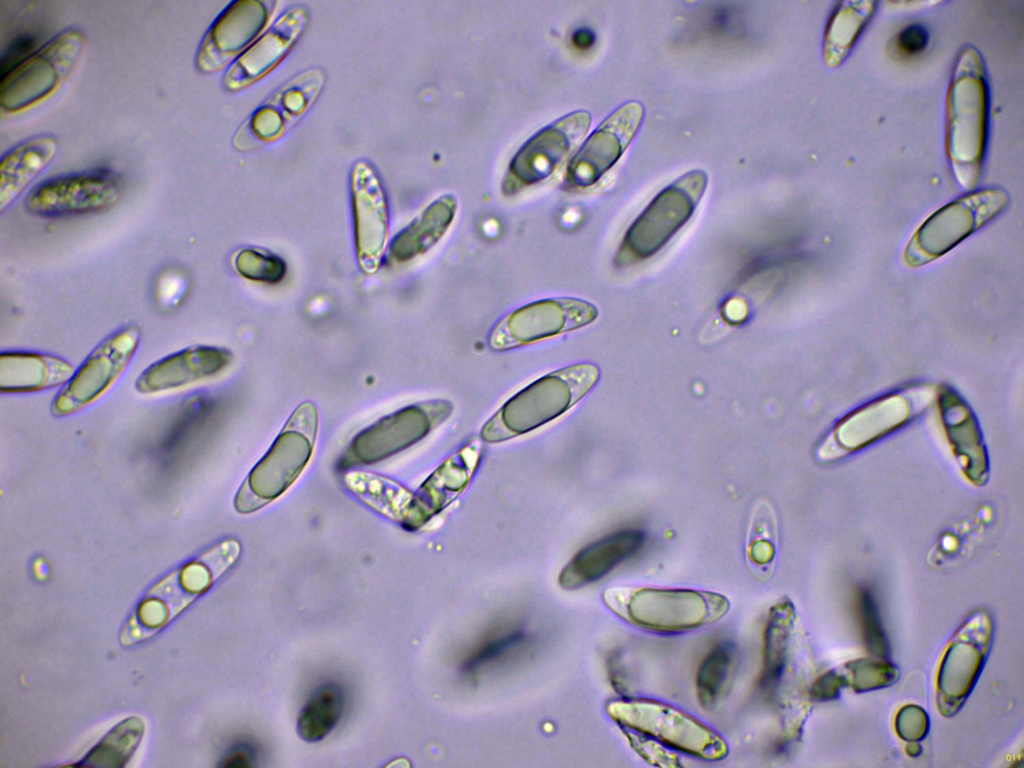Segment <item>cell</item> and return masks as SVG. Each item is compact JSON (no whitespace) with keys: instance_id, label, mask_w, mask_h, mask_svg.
Segmentation results:
<instances>
[{"instance_id":"1","label":"cell","mask_w":1024,"mask_h":768,"mask_svg":"<svg viewBox=\"0 0 1024 768\" xmlns=\"http://www.w3.org/2000/svg\"><path fill=\"white\" fill-rule=\"evenodd\" d=\"M240 554L237 540H223L157 582L126 624L121 642L133 645L158 633L206 593L237 562Z\"/></svg>"},{"instance_id":"2","label":"cell","mask_w":1024,"mask_h":768,"mask_svg":"<svg viewBox=\"0 0 1024 768\" xmlns=\"http://www.w3.org/2000/svg\"><path fill=\"white\" fill-rule=\"evenodd\" d=\"M599 374L597 366L581 363L539 377L510 397L484 424L482 440L506 441L553 421L590 392Z\"/></svg>"},{"instance_id":"3","label":"cell","mask_w":1024,"mask_h":768,"mask_svg":"<svg viewBox=\"0 0 1024 768\" xmlns=\"http://www.w3.org/2000/svg\"><path fill=\"white\" fill-rule=\"evenodd\" d=\"M318 426L314 403L306 401L295 408L269 450L239 487L234 498L238 513L256 512L290 489L313 456Z\"/></svg>"},{"instance_id":"4","label":"cell","mask_w":1024,"mask_h":768,"mask_svg":"<svg viewBox=\"0 0 1024 768\" xmlns=\"http://www.w3.org/2000/svg\"><path fill=\"white\" fill-rule=\"evenodd\" d=\"M605 604L625 621L658 633H683L717 622L730 608L722 594L694 589L613 587Z\"/></svg>"},{"instance_id":"5","label":"cell","mask_w":1024,"mask_h":768,"mask_svg":"<svg viewBox=\"0 0 1024 768\" xmlns=\"http://www.w3.org/2000/svg\"><path fill=\"white\" fill-rule=\"evenodd\" d=\"M987 94L977 53L965 50L958 59L948 96L947 153L959 183L974 186L986 136Z\"/></svg>"},{"instance_id":"6","label":"cell","mask_w":1024,"mask_h":768,"mask_svg":"<svg viewBox=\"0 0 1024 768\" xmlns=\"http://www.w3.org/2000/svg\"><path fill=\"white\" fill-rule=\"evenodd\" d=\"M85 46L81 30L66 29L1 75V110L17 114L47 100L72 75Z\"/></svg>"},{"instance_id":"7","label":"cell","mask_w":1024,"mask_h":768,"mask_svg":"<svg viewBox=\"0 0 1024 768\" xmlns=\"http://www.w3.org/2000/svg\"><path fill=\"white\" fill-rule=\"evenodd\" d=\"M606 712L626 730L644 734L697 758L716 761L728 754V746L717 732L670 704L648 698L626 697L609 701Z\"/></svg>"},{"instance_id":"8","label":"cell","mask_w":1024,"mask_h":768,"mask_svg":"<svg viewBox=\"0 0 1024 768\" xmlns=\"http://www.w3.org/2000/svg\"><path fill=\"white\" fill-rule=\"evenodd\" d=\"M708 182L692 170L660 191L627 230L619 258L645 259L661 249L693 215Z\"/></svg>"},{"instance_id":"9","label":"cell","mask_w":1024,"mask_h":768,"mask_svg":"<svg viewBox=\"0 0 1024 768\" xmlns=\"http://www.w3.org/2000/svg\"><path fill=\"white\" fill-rule=\"evenodd\" d=\"M142 340L136 325L121 327L103 339L54 397L56 417L76 414L102 398L132 363Z\"/></svg>"},{"instance_id":"10","label":"cell","mask_w":1024,"mask_h":768,"mask_svg":"<svg viewBox=\"0 0 1024 768\" xmlns=\"http://www.w3.org/2000/svg\"><path fill=\"white\" fill-rule=\"evenodd\" d=\"M325 83V71L319 67L296 74L247 117L233 136V147L239 152H253L280 140L314 106Z\"/></svg>"},{"instance_id":"11","label":"cell","mask_w":1024,"mask_h":768,"mask_svg":"<svg viewBox=\"0 0 1024 768\" xmlns=\"http://www.w3.org/2000/svg\"><path fill=\"white\" fill-rule=\"evenodd\" d=\"M1000 190H984L955 200L932 214L911 239L905 258L909 265H922L953 249L975 230L996 216L1006 205Z\"/></svg>"},{"instance_id":"12","label":"cell","mask_w":1024,"mask_h":768,"mask_svg":"<svg viewBox=\"0 0 1024 768\" xmlns=\"http://www.w3.org/2000/svg\"><path fill=\"white\" fill-rule=\"evenodd\" d=\"M452 410V404L446 400L403 407L359 432L341 462L348 466L365 465L393 456L426 437Z\"/></svg>"},{"instance_id":"13","label":"cell","mask_w":1024,"mask_h":768,"mask_svg":"<svg viewBox=\"0 0 1024 768\" xmlns=\"http://www.w3.org/2000/svg\"><path fill=\"white\" fill-rule=\"evenodd\" d=\"M121 179L106 169L49 178L26 196L24 206L41 218H65L104 212L122 197Z\"/></svg>"},{"instance_id":"14","label":"cell","mask_w":1024,"mask_h":768,"mask_svg":"<svg viewBox=\"0 0 1024 768\" xmlns=\"http://www.w3.org/2000/svg\"><path fill=\"white\" fill-rule=\"evenodd\" d=\"M597 307L574 297H553L525 304L501 320L489 337L493 350L532 344L585 327L598 317Z\"/></svg>"},{"instance_id":"15","label":"cell","mask_w":1024,"mask_h":768,"mask_svg":"<svg viewBox=\"0 0 1024 768\" xmlns=\"http://www.w3.org/2000/svg\"><path fill=\"white\" fill-rule=\"evenodd\" d=\"M587 111L571 112L542 128L517 151L503 182V193L514 194L549 178L586 135Z\"/></svg>"},{"instance_id":"16","label":"cell","mask_w":1024,"mask_h":768,"mask_svg":"<svg viewBox=\"0 0 1024 768\" xmlns=\"http://www.w3.org/2000/svg\"><path fill=\"white\" fill-rule=\"evenodd\" d=\"M273 2L237 0L213 21L199 45L195 65L203 74L228 69L265 31Z\"/></svg>"},{"instance_id":"17","label":"cell","mask_w":1024,"mask_h":768,"mask_svg":"<svg viewBox=\"0 0 1024 768\" xmlns=\"http://www.w3.org/2000/svg\"><path fill=\"white\" fill-rule=\"evenodd\" d=\"M350 193L356 256L364 273H376L389 239V206L382 181L366 160L350 172Z\"/></svg>"},{"instance_id":"18","label":"cell","mask_w":1024,"mask_h":768,"mask_svg":"<svg viewBox=\"0 0 1024 768\" xmlns=\"http://www.w3.org/2000/svg\"><path fill=\"white\" fill-rule=\"evenodd\" d=\"M310 21L306 7L292 5L226 70L223 87L229 92L249 88L270 74L298 44Z\"/></svg>"},{"instance_id":"19","label":"cell","mask_w":1024,"mask_h":768,"mask_svg":"<svg viewBox=\"0 0 1024 768\" xmlns=\"http://www.w3.org/2000/svg\"><path fill=\"white\" fill-rule=\"evenodd\" d=\"M642 118L643 107L637 102L625 103L610 114L571 159L567 184L580 189L596 184L627 149Z\"/></svg>"},{"instance_id":"20","label":"cell","mask_w":1024,"mask_h":768,"mask_svg":"<svg viewBox=\"0 0 1024 768\" xmlns=\"http://www.w3.org/2000/svg\"><path fill=\"white\" fill-rule=\"evenodd\" d=\"M232 361L226 348L189 346L149 365L136 379L135 390L143 395L179 391L221 375Z\"/></svg>"},{"instance_id":"21","label":"cell","mask_w":1024,"mask_h":768,"mask_svg":"<svg viewBox=\"0 0 1024 768\" xmlns=\"http://www.w3.org/2000/svg\"><path fill=\"white\" fill-rule=\"evenodd\" d=\"M75 370L71 362L56 355L3 351L0 354V391L4 394H26L63 387Z\"/></svg>"},{"instance_id":"22","label":"cell","mask_w":1024,"mask_h":768,"mask_svg":"<svg viewBox=\"0 0 1024 768\" xmlns=\"http://www.w3.org/2000/svg\"><path fill=\"white\" fill-rule=\"evenodd\" d=\"M344 483L366 506L405 529H418L428 521L416 494L392 479L372 472L349 471L344 475Z\"/></svg>"},{"instance_id":"23","label":"cell","mask_w":1024,"mask_h":768,"mask_svg":"<svg viewBox=\"0 0 1024 768\" xmlns=\"http://www.w3.org/2000/svg\"><path fill=\"white\" fill-rule=\"evenodd\" d=\"M60 149L53 135L28 138L7 151L0 160V211L15 200L55 160Z\"/></svg>"},{"instance_id":"24","label":"cell","mask_w":1024,"mask_h":768,"mask_svg":"<svg viewBox=\"0 0 1024 768\" xmlns=\"http://www.w3.org/2000/svg\"><path fill=\"white\" fill-rule=\"evenodd\" d=\"M644 538L639 530H623L588 545L564 567L559 575L560 585L575 589L602 578L635 554Z\"/></svg>"},{"instance_id":"25","label":"cell","mask_w":1024,"mask_h":768,"mask_svg":"<svg viewBox=\"0 0 1024 768\" xmlns=\"http://www.w3.org/2000/svg\"><path fill=\"white\" fill-rule=\"evenodd\" d=\"M457 209L453 195H443L430 203L391 240L389 258L403 264L433 248L450 227Z\"/></svg>"},{"instance_id":"26","label":"cell","mask_w":1024,"mask_h":768,"mask_svg":"<svg viewBox=\"0 0 1024 768\" xmlns=\"http://www.w3.org/2000/svg\"><path fill=\"white\" fill-rule=\"evenodd\" d=\"M911 402L902 393L875 400L847 416L835 429V441L850 450L864 446L904 423Z\"/></svg>"},{"instance_id":"27","label":"cell","mask_w":1024,"mask_h":768,"mask_svg":"<svg viewBox=\"0 0 1024 768\" xmlns=\"http://www.w3.org/2000/svg\"><path fill=\"white\" fill-rule=\"evenodd\" d=\"M481 443L471 442L450 456L421 485L417 499L428 519L441 511L470 482L481 458Z\"/></svg>"},{"instance_id":"28","label":"cell","mask_w":1024,"mask_h":768,"mask_svg":"<svg viewBox=\"0 0 1024 768\" xmlns=\"http://www.w3.org/2000/svg\"><path fill=\"white\" fill-rule=\"evenodd\" d=\"M940 400L947 433L958 451V457L967 459V473L971 479L976 481L983 479L986 462L973 416L969 409L950 392L943 393Z\"/></svg>"},{"instance_id":"29","label":"cell","mask_w":1024,"mask_h":768,"mask_svg":"<svg viewBox=\"0 0 1024 768\" xmlns=\"http://www.w3.org/2000/svg\"><path fill=\"white\" fill-rule=\"evenodd\" d=\"M875 3L846 1L839 4L828 23L823 45L827 66L835 67L846 57L861 30L870 19Z\"/></svg>"},{"instance_id":"30","label":"cell","mask_w":1024,"mask_h":768,"mask_svg":"<svg viewBox=\"0 0 1024 768\" xmlns=\"http://www.w3.org/2000/svg\"><path fill=\"white\" fill-rule=\"evenodd\" d=\"M145 732V723L130 716L114 726L76 765L124 767L136 752Z\"/></svg>"},{"instance_id":"31","label":"cell","mask_w":1024,"mask_h":768,"mask_svg":"<svg viewBox=\"0 0 1024 768\" xmlns=\"http://www.w3.org/2000/svg\"><path fill=\"white\" fill-rule=\"evenodd\" d=\"M793 621V607L788 601L771 607L763 634V670L760 683L771 688L781 678L787 655Z\"/></svg>"},{"instance_id":"32","label":"cell","mask_w":1024,"mask_h":768,"mask_svg":"<svg viewBox=\"0 0 1024 768\" xmlns=\"http://www.w3.org/2000/svg\"><path fill=\"white\" fill-rule=\"evenodd\" d=\"M343 693L336 684L322 685L311 696L298 718V733L308 742L324 738L339 720Z\"/></svg>"},{"instance_id":"33","label":"cell","mask_w":1024,"mask_h":768,"mask_svg":"<svg viewBox=\"0 0 1024 768\" xmlns=\"http://www.w3.org/2000/svg\"><path fill=\"white\" fill-rule=\"evenodd\" d=\"M733 649L723 642L706 655L696 675V693L700 704L709 708L717 701L732 663Z\"/></svg>"},{"instance_id":"34","label":"cell","mask_w":1024,"mask_h":768,"mask_svg":"<svg viewBox=\"0 0 1024 768\" xmlns=\"http://www.w3.org/2000/svg\"><path fill=\"white\" fill-rule=\"evenodd\" d=\"M233 265L241 277L265 284L281 282L287 272V265L280 256L259 247L240 249L234 257Z\"/></svg>"},{"instance_id":"35","label":"cell","mask_w":1024,"mask_h":768,"mask_svg":"<svg viewBox=\"0 0 1024 768\" xmlns=\"http://www.w3.org/2000/svg\"><path fill=\"white\" fill-rule=\"evenodd\" d=\"M188 290L187 275L171 268L159 274L155 283V298L160 306L174 308L182 303Z\"/></svg>"},{"instance_id":"36","label":"cell","mask_w":1024,"mask_h":768,"mask_svg":"<svg viewBox=\"0 0 1024 768\" xmlns=\"http://www.w3.org/2000/svg\"><path fill=\"white\" fill-rule=\"evenodd\" d=\"M625 735L634 751L649 764L657 767L680 766L678 756L668 751L659 741L631 730H626Z\"/></svg>"},{"instance_id":"37","label":"cell","mask_w":1024,"mask_h":768,"mask_svg":"<svg viewBox=\"0 0 1024 768\" xmlns=\"http://www.w3.org/2000/svg\"><path fill=\"white\" fill-rule=\"evenodd\" d=\"M523 639L524 634L520 631H516L484 644L468 658L464 665V669L470 672L479 668L487 662L500 657L511 648L517 646L523 641Z\"/></svg>"},{"instance_id":"38","label":"cell","mask_w":1024,"mask_h":768,"mask_svg":"<svg viewBox=\"0 0 1024 768\" xmlns=\"http://www.w3.org/2000/svg\"><path fill=\"white\" fill-rule=\"evenodd\" d=\"M928 44L927 30L920 24L905 27L896 37L898 51L906 56H914L922 52Z\"/></svg>"},{"instance_id":"39","label":"cell","mask_w":1024,"mask_h":768,"mask_svg":"<svg viewBox=\"0 0 1024 768\" xmlns=\"http://www.w3.org/2000/svg\"><path fill=\"white\" fill-rule=\"evenodd\" d=\"M863 592L864 593L862 594L861 598L862 612L868 641L872 644V646L877 645L878 649L884 651L886 650V642L880 628L877 610L873 598L869 591Z\"/></svg>"}]
</instances>
